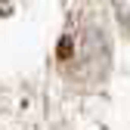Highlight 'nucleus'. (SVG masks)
I'll use <instances>...</instances> for the list:
<instances>
[{"mask_svg":"<svg viewBox=\"0 0 130 130\" xmlns=\"http://www.w3.org/2000/svg\"><path fill=\"white\" fill-rule=\"evenodd\" d=\"M115 3V12H118V19L124 28H130V0H111Z\"/></svg>","mask_w":130,"mask_h":130,"instance_id":"f257e3e1","label":"nucleus"}]
</instances>
